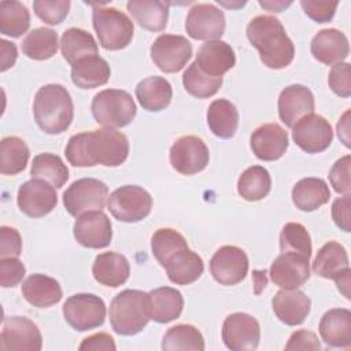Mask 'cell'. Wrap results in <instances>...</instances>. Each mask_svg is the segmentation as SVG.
I'll return each mask as SVG.
<instances>
[{"label":"cell","instance_id":"obj_24","mask_svg":"<svg viewBox=\"0 0 351 351\" xmlns=\"http://www.w3.org/2000/svg\"><path fill=\"white\" fill-rule=\"evenodd\" d=\"M310 51L318 62L333 66L348 56L350 44L343 32L337 29H322L313 37Z\"/></svg>","mask_w":351,"mask_h":351},{"label":"cell","instance_id":"obj_39","mask_svg":"<svg viewBox=\"0 0 351 351\" xmlns=\"http://www.w3.org/2000/svg\"><path fill=\"white\" fill-rule=\"evenodd\" d=\"M30 176L32 178L44 180L55 188H62L69 180V169L60 156L44 152L33 158Z\"/></svg>","mask_w":351,"mask_h":351},{"label":"cell","instance_id":"obj_56","mask_svg":"<svg viewBox=\"0 0 351 351\" xmlns=\"http://www.w3.org/2000/svg\"><path fill=\"white\" fill-rule=\"evenodd\" d=\"M337 136L343 144L350 148V110H347L337 122Z\"/></svg>","mask_w":351,"mask_h":351},{"label":"cell","instance_id":"obj_53","mask_svg":"<svg viewBox=\"0 0 351 351\" xmlns=\"http://www.w3.org/2000/svg\"><path fill=\"white\" fill-rule=\"evenodd\" d=\"M285 350H321V343L315 333L307 329H299L289 336Z\"/></svg>","mask_w":351,"mask_h":351},{"label":"cell","instance_id":"obj_7","mask_svg":"<svg viewBox=\"0 0 351 351\" xmlns=\"http://www.w3.org/2000/svg\"><path fill=\"white\" fill-rule=\"evenodd\" d=\"M107 207L111 215L121 222H140L149 215L152 197L143 186L123 185L110 193Z\"/></svg>","mask_w":351,"mask_h":351},{"label":"cell","instance_id":"obj_45","mask_svg":"<svg viewBox=\"0 0 351 351\" xmlns=\"http://www.w3.org/2000/svg\"><path fill=\"white\" fill-rule=\"evenodd\" d=\"M280 250L281 252H296L310 258L313 245L307 229L298 222L285 223L280 233Z\"/></svg>","mask_w":351,"mask_h":351},{"label":"cell","instance_id":"obj_21","mask_svg":"<svg viewBox=\"0 0 351 351\" xmlns=\"http://www.w3.org/2000/svg\"><path fill=\"white\" fill-rule=\"evenodd\" d=\"M250 144L258 159L265 162L277 160L288 148V133L278 123H265L252 132Z\"/></svg>","mask_w":351,"mask_h":351},{"label":"cell","instance_id":"obj_58","mask_svg":"<svg viewBox=\"0 0 351 351\" xmlns=\"http://www.w3.org/2000/svg\"><path fill=\"white\" fill-rule=\"evenodd\" d=\"M259 4L269 10V11H274V12H281L284 8H287L288 5L292 4V1H259Z\"/></svg>","mask_w":351,"mask_h":351},{"label":"cell","instance_id":"obj_14","mask_svg":"<svg viewBox=\"0 0 351 351\" xmlns=\"http://www.w3.org/2000/svg\"><path fill=\"white\" fill-rule=\"evenodd\" d=\"M292 140L307 154L325 151L333 140L330 123L318 114H308L292 126Z\"/></svg>","mask_w":351,"mask_h":351},{"label":"cell","instance_id":"obj_30","mask_svg":"<svg viewBox=\"0 0 351 351\" xmlns=\"http://www.w3.org/2000/svg\"><path fill=\"white\" fill-rule=\"evenodd\" d=\"M110 75V64L99 55L84 58L71 64V81L81 89H93L106 85Z\"/></svg>","mask_w":351,"mask_h":351},{"label":"cell","instance_id":"obj_13","mask_svg":"<svg viewBox=\"0 0 351 351\" xmlns=\"http://www.w3.org/2000/svg\"><path fill=\"white\" fill-rule=\"evenodd\" d=\"M225 14L211 3H197L188 11L185 30L195 40H219L225 32Z\"/></svg>","mask_w":351,"mask_h":351},{"label":"cell","instance_id":"obj_34","mask_svg":"<svg viewBox=\"0 0 351 351\" xmlns=\"http://www.w3.org/2000/svg\"><path fill=\"white\" fill-rule=\"evenodd\" d=\"M329 199L330 191L322 178H302L292 188V202L300 211H314L326 204Z\"/></svg>","mask_w":351,"mask_h":351},{"label":"cell","instance_id":"obj_41","mask_svg":"<svg viewBox=\"0 0 351 351\" xmlns=\"http://www.w3.org/2000/svg\"><path fill=\"white\" fill-rule=\"evenodd\" d=\"M30 26V12L15 0L0 1V32L4 36L21 37Z\"/></svg>","mask_w":351,"mask_h":351},{"label":"cell","instance_id":"obj_19","mask_svg":"<svg viewBox=\"0 0 351 351\" xmlns=\"http://www.w3.org/2000/svg\"><path fill=\"white\" fill-rule=\"evenodd\" d=\"M270 280L282 289H296L310 277V258L296 252H281L269 270Z\"/></svg>","mask_w":351,"mask_h":351},{"label":"cell","instance_id":"obj_3","mask_svg":"<svg viewBox=\"0 0 351 351\" xmlns=\"http://www.w3.org/2000/svg\"><path fill=\"white\" fill-rule=\"evenodd\" d=\"M33 115L37 126L47 134L66 132L74 118L70 92L60 84L41 86L34 96Z\"/></svg>","mask_w":351,"mask_h":351},{"label":"cell","instance_id":"obj_25","mask_svg":"<svg viewBox=\"0 0 351 351\" xmlns=\"http://www.w3.org/2000/svg\"><path fill=\"white\" fill-rule=\"evenodd\" d=\"M92 274L99 284L117 288L128 281L130 276V265L126 256L119 252H101L95 258Z\"/></svg>","mask_w":351,"mask_h":351},{"label":"cell","instance_id":"obj_5","mask_svg":"<svg viewBox=\"0 0 351 351\" xmlns=\"http://www.w3.org/2000/svg\"><path fill=\"white\" fill-rule=\"evenodd\" d=\"M92 23L99 43L104 49H122L128 47L133 38L134 25L132 19L118 8L95 5Z\"/></svg>","mask_w":351,"mask_h":351},{"label":"cell","instance_id":"obj_49","mask_svg":"<svg viewBox=\"0 0 351 351\" xmlns=\"http://www.w3.org/2000/svg\"><path fill=\"white\" fill-rule=\"evenodd\" d=\"M350 166H351V156L344 155L343 158L337 159L329 170V181L333 189L337 193H350Z\"/></svg>","mask_w":351,"mask_h":351},{"label":"cell","instance_id":"obj_43","mask_svg":"<svg viewBox=\"0 0 351 351\" xmlns=\"http://www.w3.org/2000/svg\"><path fill=\"white\" fill-rule=\"evenodd\" d=\"M182 85L189 95L197 99H207L219 90L222 86V77H210L192 62L182 74Z\"/></svg>","mask_w":351,"mask_h":351},{"label":"cell","instance_id":"obj_42","mask_svg":"<svg viewBox=\"0 0 351 351\" xmlns=\"http://www.w3.org/2000/svg\"><path fill=\"white\" fill-rule=\"evenodd\" d=\"M162 350L177 351V350H204V339L200 330L189 324H178L167 329L162 340Z\"/></svg>","mask_w":351,"mask_h":351},{"label":"cell","instance_id":"obj_44","mask_svg":"<svg viewBox=\"0 0 351 351\" xmlns=\"http://www.w3.org/2000/svg\"><path fill=\"white\" fill-rule=\"evenodd\" d=\"M188 243L185 237L176 229L160 228L158 229L151 239V250L155 259L163 267L165 263L173 256L177 251L186 248Z\"/></svg>","mask_w":351,"mask_h":351},{"label":"cell","instance_id":"obj_2","mask_svg":"<svg viewBox=\"0 0 351 351\" xmlns=\"http://www.w3.org/2000/svg\"><path fill=\"white\" fill-rule=\"evenodd\" d=\"M247 38L259 52L262 63L273 70L285 69L295 58V45L282 23L271 15H258L247 25Z\"/></svg>","mask_w":351,"mask_h":351},{"label":"cell","instance_id":"obj_32","mask_svg":"<svg viewBox=\"0 0 351 351\" xmlns=\"http://www.w3.org/2000/svg\"><path fill=\"white\" fill-rule=\"evenodd\" d=\"M136 97L144 110L156 112L165 110L170 104L173 89L166 78L151 75L137 84Z\"/></svg>","mask_w":351,"mask_h":351},{"label":"cell","instance_id":"obj_37","mask_svg":"<svg viewBox=\"0 0 351 351\" xmlns=\"http://www.w3.org/2000/svg\"><path fill=\"white\" fill-rule=\"evenodd\" d=\"M30 158L27 144L16 136H7L0 141V171L15 176L25 170Z\"/></svg>","mask_w":351,"mask_h":351},{"label":"cell","instance_id":"obj_47","mask_svg":"<svg viewBox=\"0 0 351 351\" xmlns=\"http://www.w3.org/2000/svg\"><path fill=\"white\" fill-rule=\"evenodd\" d=\"M329 88L340 97L351 96V66L347 62H340L332 66L328 77Z\"/></svg>","mask_w":351,"mask_h":351},{"label":"cell","instance_id":"obj_28","mask_svg":"<svg viewBox=\"0 0 351 351\" xmlns=\"http://www.w3.org/2000/svg\"><path fill=\"white\" fill-rule=\"evenodd\" d=\"M163 267L173 284L189 285L203 274L204 263L200 255L186 247L170 256Z\"/></svg>","mask_w":351,"mask_h":351},{"label":"cell","instance_id":"obj_46","mask_svg":"<svg viewBox=\"0 0 351 351\" xmlns=\"http://www.w3.org/2000/svg\"><path fill=\"white\" fill-rule=\"evenodd\" d=\"M36 15L48 25H59L70 10L69 0H36L33 1Z\"/></svg>","mask_w":351,"mask_h":351},{"label":"cell","instance_id":"obj_57","mask_svg":"<svg viewBox=\"0 0 351 351\" xmlns=\"http://www.w3.org/2000/svg\"><path fill=\"white\" fill-rule=\"evenodd\" d=\"M350 274H351V270H347L346 273H343L340 277H337L335 281H336V285L339 288V291L347 298L350 299V292H348V288H350Z\"/></svg>","mask_w":351,"mask_h":351},{"label":"cell","instance_id":"obj_55","mask_svg":"<svg viewBox=\"0 0 351 351\" xmlns=\"http://www.w3.org/2000/svg\"><path fill=\"white\" fill-rule=\"evenodd\" d=\"M0 45H1V67H0V70L5 71L15 64L18 51H16V45L7 40H1Z\"/></svg>","mask_w":351,"mask_h":351},{"label":"cell","instance_id":"obj_16","mask_svg":"<svg viewBox=\"0 0 351 351\" xmlns=\"http://www.w3.org/2000/svg\"><path fill=\"white\" fill-rule=\"evenodd\" d=\"M19 210L32 218H41L49 214L58 204V193L49 182L32 178L23 182L16 195Z\"/></svg>","mask_w":351,"mask_h":351},{"label":"cell","instance_id":"obj_38","mask_svg":"<svg viewBox=\"0 0 351 351\" xmlns=\"http://www.w3.org/2000/svg\"><path fill=\"white\" fill-rule=\"evenodd\" d=\"M271 178L263 166H251L245 169L237 181V192L247 202H258L269 195Z\"/></svg>","mask_w":351,"mask_h":351},{"label":"cell","instance_id":"obj_40","mask_svg":"<svg viewBox=\"0 0 351 351\" xmlns=\"http://www.w3.org/2000/svg\"><path fill=\"white\" fill-rule=\"evenodd\" d=\"M58 33L49 27H37L26 34L22 52L34 60H47L58 51Z\"/></svg>","mask_w":351,"mask_h":351},{"label":"cell","instance_id":"obj_4","mask_svg":"<svg viewBox=\"0 0 351 351\" xmlns=\"http://www.w3.org/2000/svg\"><path fill=\"white\" fill-rule=\"evenodd\" d=\"M110 324L115 333L133 336L140 333L151 319L148 293L138 289H125L110 303Z\"/></svg>","mask_w":351,"mask_h":351},{"label":"cell","instance_id":"obj_52","mask_svg":"<svg viewBox=\"0 0 351 351\" xmlns=\"http://www.w3.org/2000/svg\"><path fill=\"white\" fill-rule=\"evenodd\" d=\"M351 195L347 193L341 197H337L332 204V218L336 226L344 232H351Z\"/></svg>","mask_w":351,"mask_h":351},{"label":"cell","instance_id":"obj_36","mask_svg":"<svg viewBox=\"0 0 351 351\" xmlns=\"http://www.w3.org/2000/svg\"><path fill=\"white\" fill-rule=\"evenodd\" d=\"M60 51L66 62L74 64L84 58L97 55L99 47L89 32L78 27H70L62 34Z\"/></svg>","mask_w":351,"mask_h":351},{"label":"cell","instance_id":"obj_54","mask_svg":"<svg viewBox=\"0 0 351 351\" xmlns=\"http://www.w3.org/2000/svg\"><path fill=\"white\" fill-rule=\"evenodd\" d=\"M81 351H97V350H117V344L114 339L108 333H95L92 336L85 337L78 346Z\"/></svg>","mask_w":351,"mask_h":351},{"label":"cell","instance_id":"obj_9","mask_svg":"<svg viewBox=\"0 0 351 351\" xmlns=\"http://www.w3.org/2000/svg\"><path fill=\"white\" fill-rule=\"evenodd\" d=\"M64 321L75 330L85 332L99 328L106 319V304L93 293H75L63 304Z\"/></svg>","mask_w":351,"mask_h":351},{"label":"cell","instance_id":"obj_20","mask_svg":"<svg viewBox=\"0 0 351 351\" xmlns=\"http://www.w3.org/2000/svg\"><path fill=\"white\" fill-rule=\"evenodd\" d=\"M278 117L285 126L292 128L304 115L313 114L315 101L313 92L300 84L285 86L278 96Z\"/></svg>","mask_w":351,"mask_h":351},{"label":"cell","instance_id":"obj_12","mask_svg":"<svg viewBox=\"0 0 351 351\" xmlns=\"http://www.w3.org/2000/svg\"><path fill=\"white\" fill-rule=\"evenodd\" d=\"M43 336L38 326L26 317H8L3 321L0 348L4 351H40Z\"/></svg>","mask_w":351,"mask_h":351},{"label":"cell","instance_id":"obj_15","mask_svg":"<svg viewBox=\"0 0 351 351\" xmlns=\"http://www.w3.org/2000/svg\"><path fill=\"white\" fill-rule=\"evenodd\" d=\"M222 340L232 351L256 350L261 340L259 322L247 313H233L223 321Z\"/></svg>","mask_w":351,"mask_h":351},{"label":"cell","instance_id":"obj_29","mask_svg":"<svg viewBox=\"0 0 351 351\" xmlns=\"http://www.w3.org/2000/svg\"><path fill=\"white\" fill-rule=\"evenodd\" d=\"M149 315L158 324H167L177 319L184 308L181 292L171 287H160L148 292Z\"/></svg>","mask_w":351,"mask_h":351},{"label":"cell","instance_id":"obj_27","mask_svg":"<svg viewBox=\"0 0 351 351\" xmlns=\"http://www.w3.org/2000/svg\"><path fill=\"white\" fill-rule=\"evenodd\" d=\"M22 295L32 306L45 308L59 303L63 292L60 284L55 278L36 273L22 282Z\"/></svg>","mask_w":351,"mask_h":351},{"label":"cell","instance_id":"obj_8","mask_svg":"<svg viewBox=\"0 0 351 351\" xmlns=\"http://www.w3.org/2000/svg\"><path fill=\"white\" fill-rule=\"evenodd\" d=\"M108 199V186L97 178H80L63 192V204L73 217L103 210Z\"/></svg>","mask_w":351,"mask_h":351},{"label":"cell","instance_id":"obj_18","mask_svg":"<svg viewBox=\"0 0 351 351\" xmlns=\"http://www.w3.org/2000/svg\"><path fill=\"white\" fill-rule=\"evenodd\" d=\"M73 234L78 244L86 248H106L112 239V225L107 214L100 210L88 211L77 217Z\"/></svg>","mask_w":351,"mask_h":351},{"label":"cell","instance_id":"obj_1","mask_svg":"<svg viewBox=\"0 0 351 351\" xmlns=\"http://www.w3.org/2000/svg\"><path fill=\"white\" fill-rule=\"evenodd\" d=\"M66 159L75 167L103 165L117 167L129 155V140L117 129L104 128L71 136L64 148Z\"/></svg>","mask_w":351,"mask_h":351},{"label":"cell","instance_id":"obj_11","mask_svg":"<svg viewBox=\"0 0 351 351\" xmlns=\"http://www.w3.org/2000/svg\"><path fill=\"white\" fill-rule=\"evenodd\" d=\"M151 59L165 73L184 69L192 56V44L180 34H160L151 45Z\"/></svg>","mask_w":351,"mask_h":351},{"label":"cell","instance_id":"obj_33","mask_svg":"<svg viewBox=\"0 0 351 351\" xmlns=\"http://www.w3.org/2000/svg\"><path fill=\"white\" fill-rule=\"evenodd\" d=\"M169 5L170 3L160 0H129L126 4L136 22L149 32H160L166 27Z\"/></svg>","mask_w":351,"mask_h":351},{"label":"cell","instance_id":"obj_23","mask_svg":"<svg viewBox=\"0 0 351 351\" xmlns=\"http://www.w3.org/2000/svg\"><path fill=\"white\" fill-rule=\"evenodd\" d=\"M273 311L276 317L285 325L296 326L304 322L307 318L311 300L303 292L296 289H281L278 291L271 300Z\"/></svg>","mask_w":351,"mask_h":351},{"label":"cell","instance_id":"obj_6","mask_svg":"<svg viewBox=\"0 0 351 351\" xmlns=\"http://www.w3.org/2000/svg\"><path fill=\"white\" fill-rule=\"evenodd\" d=\"M92 115L104 128H123L129 125L137 112L130 93L122 89H104L95 95L90 104Z\"/></svg>","mask_w":351,"mask_h":351},{"label":"cell","instance_id":"obj_26","mask_svg":"<svg viewBox=\"0 0 351 351\" xmlns=\"http://www.w3.org/2000/svg\"><path fill=\"white\" fill-rule=\"evenodd\" d=\"M318 330L326 346L348 348L351 346V311L347 308L326 311L319 321Z\"/></svg>","mask_w":351,"mask_h":351},{"label":"cell","instance_id":"obj_22","mask_svg":"<svg viewBox=\"0 0 351 351\" xmlns=\"http://www.w3.org/2000/svg\"><path fill=\"white\" fill-rule=\"evenodd\" d=\"M195 63L210 77H222L236 64V55L230 44L222 40L206 41L197 51Z\"/></svg>","mask_w":351,"mask_h":351},{"label":"cell","instance_id":"obj_50","mask_svg":"<svg viewBox=\"0 0 351 351\" xmlns=\"http://www.w3.org/2000/svg\"><path fill=\"white\" fill-rule=\"evenodd\" d=\"M26 274V267L18 258L0 259V285L10 288L18 285Z\"/></svg>","mask_w":351,"mask_h":351},{"label":"cell","instance_id":"obj_17","mask_svg":"<svg viewBox=\"0 0 351 351\" xmlns=\"http://www.w3.org/2000/svg\"><path fill=\"white\" fill-rule=\"evenodd\" d=\"M210 273L221 285H236L248 273V256L244 250L236 245L218 248L210 261Z\"/></svg>","mask_w":351,"mask_h":351},{"label":"cell","instance_id":"obj_35","mask_svg":"<svg viewBox=\"0 0 351 351\" xmlns=\"http://www.w3.org/2000/svg\"><path fill=\"white\" fill-rule=\"evenodd\" d=\"M207 125L219 138H230L239 128V111L236 106L226 99L211 101L207 110Z\"/></svg>","mask_w":351,"mask_h":351},{"label":"cell","instance_id":"obj_48","mask_svg":"<svg viewBox=\"0 0 351 351\" xmlns=\"http://www.w3.org/2000/svg\"><path fill=\"white\" fill-rule=\"evenodd\" d=\"M300 5L304 11V14L318 22L325 23L332 21L335 16L336 8L339 5V1H330V0H302Z\"/></svg>","mask_w":351,"mask_h":351},{"label":"cell","instance_id":"obj_31","mask_svg":"<svg viewBox=\"0 0 351 351\" xmlns=\"http://www.w3.org/2000/svg\"><path fill=\"white\" fill-rule=\"evenodd\" d=\"M348 263L350 261L346 248L340 243L332 240L318 250L313 262V271L322 278L336 280L350 270Z\"/></svg>","mask_w":351,"mask_h":351},{"label":"cell","instance_id":"obj_10","mask_svg":"<svg viewBox=\"0 0 351 351\" xmlns=\"http://www.w3.org/2000/svg\"><path fill=\"white\" fill-rule=\"evenodd\" d=\"M171 167L184 176H193L203 171L210 160V151L206 143L197 136L178 137L169 152Z\"/></svg>","mask_w":351,"mask_h":351},{"label":"cell","instance_id":"obj_51","mask_svg":"<svg viewBox=\"0 0 351 351\" xmlns=\"http://www.w3.org/2000/svg\"><path fill=\"white\" fill-rule=\"evenodd\" d=\"M22 252V237L12 226L0 228V259L18 258Z\"/></svg>","mask_w":351,"mask_h":351}]
</instances>
